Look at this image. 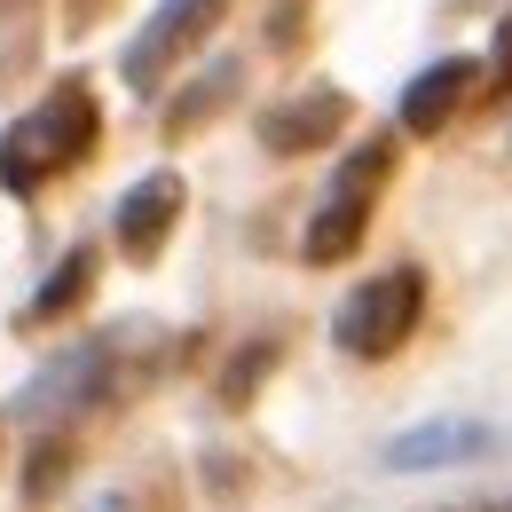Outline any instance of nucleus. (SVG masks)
<instances>
[{"mask_svg": "<svg viewBox=\"0 0 512 512\" xmlns=\"http://www.w3.org/2000/svg\"><path fill=\"white\" fill-rule=\"evenodd\" d=\"M40 182H48V166H40V150H32V127L16 119V127L0 134V190H8V197H32Z\"/></svg>", "mask_w": 512, "mask_h": 512, "instance_id": "nucleus-14", "label": "nucleus"}, {"mask_svg": "<svg viewBox=\"0 0 512 512\" xmlns=\"http://www.w3.org/2000/svg\"><path fill=\"white\" fill-rule=\"evenodd\" d=\"M229 87H237V56H221V64H205V71L190 79V87H182V103L166 111V127H174V134H190L197 119H205V111H213V103L229 95Z\"/></svg>", "mask_w": 512, "mask_h": 512, "instance_id": "nucleus-13", "label": "nucleus"}, {"mask_svg": "<svg viewBox=\"0 0 512 512\" xmlns=\"http://www.w3.org/2000/svg\"><path fill=\"white\" fill-rule=\"evenodd\" d=\"M363 229H371V205H355V197H323V213L308 221V237H300V253L331 268V260H347L363 245Z\"/></svg>", "mask_w": 512, "mask_h": 512, "instance_id": "nucleus-10", "label": "nucleus"}, {"mask_svg": "<svg viewBox=\"0 0 512 512\" xmlns=\"http://www.w3.org/2000/svg\"><path fill=\"white\" fill-rule=\"evenodd\" d=\"M71 434H40V442L24 449V473H16V489H24V505H48V497H64L71 481Z\"/></svg>", "mask_w": 512, "mask_h": 512, "instance_id": "nucleus-11", "label": "nucleus"}, {"mask_svg": "<svg viewBox=\"0 0 512 512\" xmlns=\"http://www.w3.org/2000/svg\"><path fill=\"white\" fill-rule=\"evenodd\" d=\"M95 512H127V497H95Z\"/></svg>", "mask_w": 512, "mask_h": 512, "instance_id": "nucleus-17", "label": "nucleus"}, {"mask_svg": "<svg viewBox=\"0 0 512 512\" xmlns=\"http://www.w3.org/2000/svg\"><path fill=\"white\" fill-rule=\"evenodd\" d=\"M489 449H497V426H481V418H426V426L394 434L379 457L386 473H434V465H465V457H489Z\"/></svg>", "mask_w": 512, "mask_h": 512, "instance_id": "nucleus-5", "label": "nucleus"}, {"mask_svg": "<svg viewBox=\"0 0 512 512\" xmlns=\"http://www.w3.org/2000/svg\"><path fill=\"white\" fill-rule=\"evenodd\" d=\"M339 127H347V95H339V87H308V95L260 111V150L308 158V150H323V142H339Z\"/></svg>", "mask_w": 512, "mask_h": 512, "instance_id": "nucleus-6", "label": "nucleus"}, {"mask_svg": "<svg viewBox=\"0 0 512 512\" xmlns=\"http://www.w3.org/2000/svg\"><path fill=\"white\" fill-rule=\"evenodd\" d=\"M449 512H489V505H449Z\"/></svg>", "mask_w": 512, "mask_h": 512, "instance_id": "nucleus-18", "label": "nucleus"}, {"mask_svg": "<svg viewBox=\"0 0 512 512\" xmlns=\"http://www.w3.org/2000/svg\"><path fill=\"white\" fill-rule=\"evenodd\" d=\"M276 355H284L276 339H253V347H245V355H237V363L221 371V410H245V402L260 394V379L276 371Z\"/></svg>", "mask_w": 512, "mask_h": 512, "instance_id": "nucleus-15", "label": "nucleus"}, {"mask_svg": "<svg viewBox=\"0 0 512 512\" xmlns=\"http://www.w3.org/2000/svg\"><path fill=\"white\" fill-rule=\"evenodd\" d=\"M213 24H221V0H166V8L142 24V40L127 48V79L150 95V87H158V71H166V56H182V48L205 40Z\"/></svg>", "mask_w": 512, "mask_h": 512, "instance_id": "nucleus-7", "label": "nucleus"}, {"mask_svg": "<svg viewBox=\"0 0 512 512\" xmlns=\"http://www.w3.org/2000/svg\"><path fill=\"white\" fill-rule=\"evenodd\" d=\"M386 166H394V150L386 142H355L347 158H339V174H331V197H355V205H371L386 182Z\"/></svg>", "mask_w": 512, "mask_h": 512, "instance_id": "nucleus-12", "label": "nucleus"}, {"mask_svg": "<svg viewBox=\"0 0 512 512\" xmlns=\"http://www.w3.org/2000/svg\"><path fill=\"white\" fill-rule=\"evenodd\" d=\"M95 276H103L95 245H71V253L56 260V268H48V284H40V292H32L24 308H16V323L32 331V323H56V316H71V308L87 300V284H95Z\"/></svg>", "mask_w": 512, "mask_h": 512, "instance_id": "nucleus-9", "label": "nucleus"}, {"mask_svg": "<svg viewBox=\"0 0 512 512\" xmlns=\"http://www.w3.org/2000/svg\"><path fill=\"white\" fill-rule=\"evenodd\" d=\"M426 316V276L418 268H386L371 284H355L347 300H339V316H331V339L347 347V355H363V363H386L410 331Z\"/></svg>", "mask_w": 512, "mask_h": 512, "instance_id": "nucleus-1", "label": "nucleus"}, {"mask_svg": "<svg viewBox=\"0 0 512 512\" xmlns=\"http://www.w3.org/2000/svg\"><path fill=\"white\" fill-rule=\"evenodd\" d=\"M32 150H40V166L48 174H64L79 158H95V142H103V111H95V95H87V79H64L32 119Z\"/></svg>", "mask_w": 512, "mask_h": 512, "instance_id": "nucleus-3", "label": "nucleus"}, {"mask_svg": "<svg viewBox=\"0 0 512 512\" xmlns=\"http://www.w3.org/2000/svg\"><path fill=\"white\" fill-rule=\"evenodd\" d=\"M481 79H489L497 95H505V87H512V16H505V24H497V56H489V71H481Z\"/></svg>", "mask_w": 512, "mask_h": 512, "instance_id": "nucleus-16", "label": "nucleus"}, {"mask_svg": "<svg viewBox=\"0 0 512 512\" xmlns=\"http://www.w3.org/2000/svg\"><path fill=\"white\" fill-rule=\"evenodd\" d=\"M111 339H87V347H64L56 363H40L32 379L16 386L0 410L8 418H79V410H95V402H111L119 379H111Z\"/></svg>", "mask_w": 512, "mask_h": 512, "instance_id": "nucleus-2", "label": "nucleus"}, {"mask_svg": "<svg viewBox=\"0 0 512 512\" xmlns=\"http://www.w3.org/2000/svg\"><path fill=\"white\" fill-rule=\"evenodd\" d=\"M182 197H190V190H182V174H174V166L142 174V182H134V190L119 197V213H111V221H119V253L150 268V260L166 253L174 221H182Z\"/></svg>", "mask_w": 512, "mask_h": 512, "instance_id": "nucleus-4", "label": "nucleus"}, {"mask_svg": "<svg viewBox=\"0 0 512 512\" xmlns=\"http://www.w3.org/2000/svg\"><path fill=\"white\" fill-rule=\"evenodd\" d=\"M473 87H481V64H473V56H442V64H426L410 87H402V134H442Z\"/></svg>", "mask_w": 512, "mask_h": 512, "instance_id": "nucleus-8", "label": "nucleus"}]
</instances>
